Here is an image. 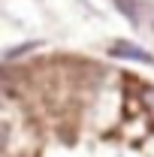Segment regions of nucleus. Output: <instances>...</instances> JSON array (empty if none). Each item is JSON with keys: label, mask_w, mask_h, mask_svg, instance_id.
Here are the masks:
<instances>
[{"label": "nucleus", "mask_w": 154, "mask_h": 157, "mask_svg": "<svg viewBox=\"0 0 154 157\" xmlns=\"http://www.w3.org/2000/svg\"><path fill=\"white\" fill-rule=\"evenodd\" d=\"M142 103H145V109L154 115V85H145L142 88Z\"/></svg>", "instance_id": "obj_3"}, {"label": "nucleus", "mask_w": 154, "mask_h": 157, "mask_svg": "<svg viewBox=\"0 0 154 157\" xmlns=\"http://www.w3.org/2000/svg\"><path fill=\"white\" fill-rule=\"evenodd\" d=\"M6 145H9V130H6V124L0 121V154L6 151Z\"/></svg>", "instance_id": "obj_4"}, {"label": "nucleus", "mask_w": 154, "mask_h": 157, "mask_svg": "<svg viewBox=\"0 0 154 157\" xmlns=\"http://www.w3.org/2000/svg\"><path fill=\"white\" fill-rule=\"evenodd\" d=\"M109 55L118 60H136V63H145V67H154V55L148 48H142V45H136L130 39H118L109 45Z\"/></svg>", "instance_id": "obj_1"}, {"label": "nucleus", "mask_w": 154, "mask_h": 157, "mask_svg": "<svg viewBox=\"0 0 154 157\" xmlns=\"http://www.w3.org/2000/svg\"><path fill=\"white\" fill-rule=\"evenodd\" d=\"M112 3H115L118 15H124L130 24H142V18H139V0H112Z\"/></svg>", "instance_id": "obj_2"}]
</instances>
